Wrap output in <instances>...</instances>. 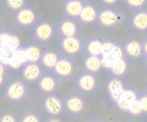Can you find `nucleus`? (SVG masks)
<instances>
[{"label":"nucleus","instance_id":"f257e3e1","mask_svg":"<svg viewBox=\"0 0 147 122\" xmlns=\"http://www.w3.org/2000/svg\"><path fill=\"white\" fill-rule=\"evenodd\" d=\"M120 16L111 9H103L98 12V22L104 27H113L120 21Z\"/></svg>","mask_w":147,"mask_h":122},{"label":"nucleus","instance_id":"f03ea898","mask_svg":"<svg viewBox=\"0 0 147 122\" xmlns=\"http://www.w3.org/2000/svg\"><path fill=\"white\" fill-rule=\"evenodd\" d=\"M15 19L16 22L22 27H29L36 22V16L32 9L29 7H23L22 9L17 11Z\"/></svg>","mask_w":147,"mask_h":122},{"label":"nucleus","instance_id":"7ed1b4c3","mask_svg":"<svg viewBox=\"0 0 147 122\" xmlns=\"http://www.w3.org/2000/svg\"><path fill=\"white\" fill-rule=\"evenodd\" d=\"M6 97L11 101L20 100L25 94V87L22 82L17 81L9 83L5 88Z\"/></svg>","mask_w":147,"mask_h":122},{"label":"nucleus","instance_id":"20e7f679","mask_svg":"<svg viewBox=\"0 0 147 122\" xmlns=\"http://www.w3.org/2000/svg\"><path fill=\"white\" fill-rule=\"evenodd\" d=\"M0 46L13 52L21 47V41L17 35L11 34L7 31L0 32Z\"/></svg>","mask_w":147,"mask_h":122},{"label":"nucleus","instance_id":"39448f33","mask_svg":"<svg viewBox=\"0 0 147 122\" xmlns=\"http://www.w3.org/2000/svg\"><path fill=\"white\" fill-rule=\"evenodd\" d=\"M34 35L37 41L45 42L52 38L54 35V27L47 22L39 23L34 29Z\"/></svg>","mask_w":147,"mask_h":122},{"label":"nucleus","instance_id":"423d86ee","mask_svg":"<svg viewBox=\"0 0 147 122\" xmlns=\"http://www.w3.org/2000/svg\"><path fill=\"white\" fill-rule=\"evenodd\" d=\"M121 58H123V50L119 46L115 45L110 53L100 56L101 66L107 69H110Z\"/></svg>","mask_w":147,"mask_h":122},{"label":"nucleus","instance_id":"0eeeda50","mask_svg":"<svg viewBox=\"0 0 147 122\" xmlns=\"http://www.w3.org/2000/svg\"><path fill=\"white\" fill-rule=\"evenodd\" d=\"M54 74L61 78H67L73 74L74 67L71 63L67 58H59L52 69Z\"/></svg>","mask_w":147,"mask_h":122},{"label":"nucleus","instance_id":"6e6552de","mask_svg":"<svg viewBox=\"0 0 147 122\" xmlns=\"http://www.w3.org/2000/svg\"><path fill=\"white\" fill-rule=\"evenodd\" d=\"M61 47L66 54L73 55L80 52L82 49V42L77 36L62 37L61 40Z\"/></svg>","mask_w":147,"mask_h":122},{"label":"nucleus","instance_id":"1a4fd4ad","mask_svg":"<svg viewBox=\"0 0 147 122\" xmlns=\"http://www.w3.org/2000/svg\"><path fill=\"white\" fill-rule=\"evenodd\" d=\"M77 86L82 92L90 93L96 87V78L93 73H83L77 79Z\"/></svg>","mask_w":147,"mask_h":122},{"label":"nucleus","instance_id":"9d476101","mask_svg":"<svg viewBox=\"0 0 147 122\" xmlns=\"http://www.w3.org/2000/svg\"><path fill=\"white\" fill-rule=\"evenodd\" d=\"M43 107L49 114L55 116L61 113L63 105L58 97L55 95H49L43 101Z\"/></svg>","mask_w":147,"mask_h":122},{"label":"nucleus","instance_id":"9b49d317","mask_svg":"<svg viewBox=\"0 0 147 122\" xmlns=\"http://www.w3.org/2000/svg\"><path fill=\"white\" fill-rule=\"evenodd\" d=\"M41 75L42 69L37 63H27L23 66V76L24 80L28 82H34L40 78Z\"/></svg>","mask_w":147,"mask_h":122},{"label":"nucleus","instance_id":"f8f14e48","mask_svg":"<svg viewBox=\"0 0 147 122\" xmlns=\"http://www.w3.org/2000/svg\"><path fill=\"white\" fill-rule=\"evenodd\" d=\"M107 89L111 99L115 103L121 98L125 90L123 83L118 79H111L107 84Z\"/></svg>","mask_w":147,"mask_h":122},{"label":"nucleus","instance_id":"ddd939ff","mask_svg":"<svg viewBox=\"0 0 147 122\" xmlns=\"http://www.w3.org/2000/svg\"><path fill=\"white\" fill-rule=\"evenodd\" d=\"M84 4L82 0H67L64 4L63 10L65 14L72 18H77L82 10Z\"/></svg>","mask_w":147,"mask_h":122},{"label":"nucleus","instance_id":"4468645a","mask_svg":"<svg viewBox=\"0 0 147 122\" xmlns=\"http://www.w3.org/2000/svg\"><path fill=\"white\" fill-rule=\"evenodd\" d=\"M98 18V11L94 6L92 5H84L82 7V10L78 17L79 20L86 24H93L95 21H97Z\"/></svg>","mask_w":147,"mask_h":122},{"label":"nucleus","instance_id":"2eb2a0df","mask_svg":"<svg viewBox=\"0 0 147 122\" xmlns=\"http://www.w3.org/2000/svg\"><path fill=\"white\" fill-rule=\"evenodd\" d=\"M138 99V95L135 91L131 89H125L121 98L116 102L117 106L124 112H127L131 103Z\"/></svg>","mask_w":147,"mask_h":122},{"label":"nucleus","instance_id":"dca6fc26","mask_svg":"<svg viewBox=\"0 0 147 122\" xmlns=\"http://www.w3.org/2000/svg\"><path fill=\"white\" fill-rule=\"evenodd\" d=\"M59 32L62 37L77 36L78 28L76 24L74 21L70 19H66L61 22L59 25Z\"/></svg>","mask_w":147,"mask_h":122},{"label":"nucleus","instance_id":"f3484780","mask_svg":"<svg viewBox=\"0 0 147 122\" xmlns=\"http://www.w3.org/2000/svg\"><path fill=\"white\" fill-rule=\"evenodd\" d=\"M65 106L71 113H79L84 109V101L77 95H72L67 98Z\"/></svg>","mask_w":147,"mask_h":122},{"label":"nucleus","instance_id":"a211bd4d","mask_svg":"<svg viewBox=\"0 0 147 122\" xmlns=\"http://www.w3.org/2000/svg\"><path fill=\"white\" fill-rule=\"evenodd\" d=\"M131 25L134 29L139 31L147 30V12L138 11L131 17Z\"/></svg>","mask_w":147,"mask_h":122},{"label":"nucleus","instance_id":"6ab92c4d","mask_svg":"<svg viewBox=\"0 0 147 122\" xmlns=\"http://www.w3.org/2000/svg\"><path fill=\"white\" fill-rule=\"evenodd\" d=\"M38 87L40 90L44 94H50L56 88V82L54 77L49 75H45L40 77Z\"/></svg>","mask_w":147,"mask_h":122},{"label":"nucleus","instance_id":"aec40b11","mask_svg":"<svg viewBox=\"0 0 147 122\" xmlns=\"http://www.w3.org/2000/svg\"><path fill=\"white\" fill-rule=\"evenodd\" d=\"M84 69L89 73L99 72L101 69V61L100 56L88 55L84 60Z\"/></svg>","mask_w":147,"mask_h":122},{"label":"nucleus","instance_id":"412c9836","mask_svg":"<svg viewBox=\"0 0 147 122\" xmlns=\"http://www.w3.org/2000/svg\"><path fill=\"white\" fill-rule=\"evenodd\" d=\"M59 59L58 55L53 51H45L41 55V63L44 69L48 70H52Z\"/></svg>","mask_w":147,"mask_h":122},{"label":"nucleus","instance_id":"4be33fe9","mask_svg":"<svg viewBox=\"0 0 147 122\" xmlns=\"http://www.w3.org/2000/svg\"><path fill=\"white\" fill-rule=\"evenodd\" d=\"M124 49L131 57H138L141 55L143 51L141 43L136 40H131L127 42L124 46Z\"/></svg>","mask_w":147,"mask_h":122},{"label":"nucleus","instance_id":"5701e85b","mask_svg":"<svg viewBox=\"0 0 147 122\" xmlns=\"http://www.w3.org/2000/svg\"><path fill=\"white\" fill-rule=\"evenodd\" d=\"M25 49H26V53L28 56V62L37 63L40 61L41 55H42V51L40 48L36 45L31 44V45L25 47Z\"/></svg>","mask_w":147,"mask_h":122},{"label":"nucleus","instance_id":"b1692460","mask_svg":"<svg viewBox=\"0 0 147 122\" xmlns=\"http://www.w3.org/2000/svg\"><path fill=\"white\" fill-rule=\"evenodd\" d=\"M101 45L102 42L100 39H92L86 44V50L88 55H101Z\"/></svg>","mask_w":147,"mask_h":122},{"label":"nucleus","instance_id":"393cba45","mask_svg":"<svg viewBox=\"0 0 147 122\" xmlns=\"http://www.w3.org/2000/svg\"><path fill=\"white\" fill-rule=\"evenodd\" d=\"M111 72L117 76H121L125 74L127 70V63L124 58L119 59L118 62L110 69Z\"/></svg>","mask_w":147,"mask_h":122},{"label":"nucleus","instance_id":"a878e982","mask_svg":"<svg viewBox=\"0 0 147 122\" xmlns=\"http://www.w3.org/2000/svg\"><path fill=\"white\" fill-rule=\"evenodd\" d=\"M23 66H24L23 63L18 59V57L12 52V54L11 55V57H10V60H9V63H8L7 67L11 69H13V70H18Z\"/></svg>","mask_w":147,"mask_h":122},{"label":"nucleus","instance_id":"bb28decb","mask_svg":"<svg viewBox=\"0 0 147 122\" xmlns=\"http://www.w3.org/2000/svg\"><path fill=\"white\" fill-rule=\"evenodd\" d=\"M24 0H6V5L12 11H18L24 7Z\"/></svg>","mask_w":147,"mask_h":122},{"label":"nucleus","instance_id":"cd10ccee","mask_svg":"<svg viewBox=\"0 0 147 122\" xmlns=\"http://www.w3.org/2000/svg\"><path fill=\"white\" fill-rule=\"evenodd\" d=\"M13 54L18 57V59L23 63V65H24L27 63H29L28 62V56H27V53H26L25 48H21L20 47L18 49H16L15 51H13Z\"/></svg>","mask_w":147,"mask_h":122},{"label":"nucleus","instance_id":"c85d7f7f","mask_svg":"<svg viewBox=\"0 0 147 122\" xmlns=\"http://www.w3.org/2000/svg\"><path fill=\"white\" fill-rule=\"evenodd\" d=\"M127 112L131 115H139L143 113V110H142V107H141L138 99H137L136 100H134L131 103V105L130 106Z\"/></svg>","mask_w":147,"mask_h":122},{"label":"nucleus","instance_id":"c756f323","mask_svg":"<svg viewBox=\"0 0 147 122\" xmlns=\"http://www.w3.org/2000/svg\"><path fill=\"white\" fill-rule=\"evenodd\" d=\"M115 45L116 44L114 42H110V41L102 42V45H101V55H107V54L110 53L113 49V48H114Z\"/></svg>","mask_w":147,"mask_h":122},{"label":"nucleus","instance_id":"7c9ffc66","mask_svg":"<svg viewBox=\"0 0 147 122\" xmlns=\"http://www.w3.org/2000/svg\"><path fill=\"white\" fill-rule=\"evenodd\" d=\"M125 2L131 8H139L144 5L146 0H125Z\"/></svg>","mask_w":147,"mask_h":122},{"label":"nucleus","instance_id":"2f4dec72","mask_svg":"<svg viewBox=\"0 0 147 122\" xmlns=\"http://www.w3.org/2000/svg\"><path fill=\"white\" fill-rule=\"evenodd\" d=\"M20 122H40L39 119L34 113H27L21 118Z\"/></svg>","mask_w":147,"mask_h":122},{"label":"nucleus","instance_id":"473e14b6","mask_svg":"<svg viewBox=\"0 0 147 122\" xmlns=\"http://www.w3.org/2000/svg\"><path fill=\"white\" fill-rule=\"evenodd\" d=\"M0 122H16V118L10 113H6L0 117Z\"/></svg>","mask_w":147,"mask_h":122},{"label":"nucleus","instance_id":"72a5a7b5","mask_svg":"<svg viewBox=\"0 0 147 122\" xmlns=\"http://www.w3.org/2000/svg\"><path fill=\"white\" fill-rule=\"evenodd\" d=\"M138 100H139V103L141 105V107H142L143 112H146L147 113V95L141 96L138 99Z\"/></svg>","mask_w":147,"mask_h":122},{"label":"nucleus","instance_id":"f704fd0d","mask_svg":"<svg viewBox=\"0 0 147 122\" xmlns=\"http://www.w3.org/2000/svg\"><path fill=\"white\" fill-rule=\"evenodd\" d=\"M103 3H105L106 5H114L115 3H117L118 0H101Z\"/></svg>","mask_w":147,"mask_h":122},{"label":"nucleus","instance_id":"c9c22d12","mask_svg":"<svg viewBox=\"0 0 147 122\" xmlns=\"http://www.w3.org/2000/svg\"><path fill=\"white\" fill-rule=\"evenodd\" d=\"M142 49H143V52L145 54V55L147 56V40L144 41V42L143 43L142 45Z\"/></svg>","mask_w":147,"mask_h":122},{"label":"nucleus","instance_id":"e433bc0d","mask_svg":"<svg viewBox=\"0 0 147 122\" xmlns=\"http://www.w3.org/2000/svg\"><path fill=\"white\" fill-rule=\"evenodd\" d=\"M5 72V66L0 63V75H4Z\"/></svg>","mask_w":147,"mask_h":122},{"label":"nucleus","instance_id":"4c0bfd02","mask_svg":"<svg viewBox=\"0 0 147 122\" xmlns=\"http://www.w3.org/2000/svg\"><path fill=\"white\" fill-rule=\"evenodd\" d=\"M4 82V75H0V86H1Z\"/></svg>","mask_w":147,"mask_h":122},{"label":"nucleus","instance_id":"58836bf2","mask_svg":"<svg viewBox=\"0 0 147 122\" xmlns=\"http://www.w3.org/2000/svg\"><path fill=\"white\" fill-rule=\"evenodd\" d=\"M49 122H60V121L57 120V119H53V120H51V121H49Z\"/></svg>","mask_w":147,"mask_h":122},{"label":"nucleus","instance_id":"ea45409f","mask_svg":"<svg viewBox=\"0 0 147 122\" xmlns=\"http://www.w3.org/2000/svg\"><path fill=\"white\" fill-rule=\"evenodd\" d=\"M2 49H3V48L0 46V53H1V51H2Z\"/></svg>","mask_w":147,"mask_h":122},{"label":"nucleus","instance_id":"a19ab883","mask_svg":"<svg viewBox=\"0 0 147 122\" xmlns=\"http://www.w3.org/2000/svg\"><path fill=\"white\" fill-rule=\"evenodd\" d=\"M92 122H100V121H92Z\"/></svg>","mask_w":147,"mask_h":122}]
</instances>
